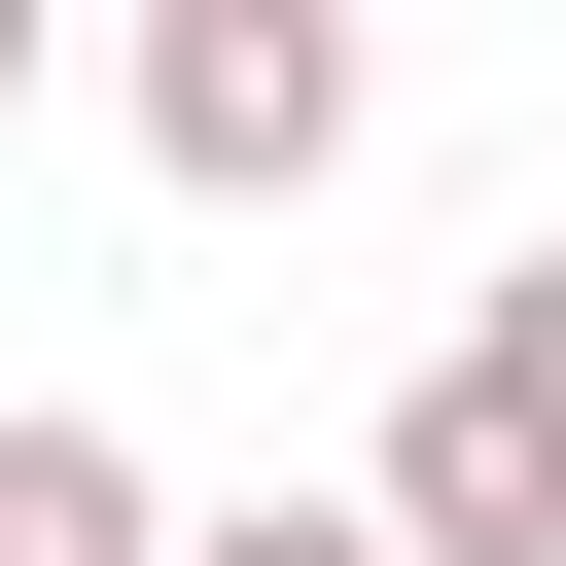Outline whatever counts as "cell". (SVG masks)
<instances>
[{
  "label": "cell",
  "instance_id": "obj_1",
  "mask_svg": "<svg viewBox=\"0 0 566 566\" xmlns=\"http://www.w3.org/2000/svg\"><path fill=\"white\" fill-rule=\"evenodd\" d=\"M389 566H566V248H495L460 318H424V389H389Z\"/></svg>",
  "mask_w": 566,
  "mask_h": 566
},
{
  "label": "cell",
  "instance_id": "obj_2",
  "mask_svg": "<svg viewBox=\"0 0 566 566\" xmlns=\"http://www.w3.org/2000/svg\"><path fill=\"white\" fill-rule=\"evenodd\" d=\"M354 106H389L354 0H142V177H177V212H318Z\"/></svg>",
  "mask_w": 566,
  "mask_h": 566
},
{
  "label": "cell",
  "instance_id": "obj_3",
  "mask_svg": "<svg viewBox=\"0 0 566 566\" xmlns=\"http://www.w3.org/2000/svg\"><path fill=\"white\" fill-rule=\"evenodd\" d=\"M0 566H177V495H142V460L35 389V424H0Z\"/></svg>",
  "mask_w": 566,
  "mask_h": 566
},
{
  "label": "cell",
  "instance_id": "obj_4",
  "mask_svg": "<svg viewBox=\"0 0 566 566\" xmlns=\"http://www.w3.org/2000/svg\"><path fill=\"white\" fill-rule=\"evenodd\" d=\"M177 566H389V495H248V531H177Z\"/></svg>",
  "mask_w": 566,
  "mask_h": 566
}]
</instances>
